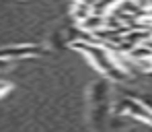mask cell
I'll use <instances>...</instances> for the list:
<instances>
[{"label":"cell","mask_w":152,"mask_h":132,"mask_svg":"<svg viewBox=\"0 0 152 132\" xmlns=\"http://www.w3.org/2000/svg\"><path fill=\"white\" fill-rule=\"evenodd\" d=\"M115 111H129L132 116H136V118H140V120H144V122L152 124V109H148L146 105H142V103H138V101L124 99L119 105L115 107Z\"/></svg>","instance_id":"2"},{"label":"cell","mask_w":152,"mask_h":132,"mask_svg":"<svg viewBox=\"0 0 152 132\" xmlns=\"http://www.w3.org/2000/svg\"><path fill=\"white\" fill-rule=\"evenodd\" d=\"M39 54H43V48L41 46H12V48L0 50V58H4V60H17V58L39 56Z\"/></svg>","instance_id":"1"},{"label":"cell","mask_w":152,"mask_h":132,"mask_svg":"<svg viewBox=\"0 0 152 132\" xmlns=\"http://www.w3.org/2000/svg\"><path fill=\"white\" fill-rule=\"evenodd\" d=\"M91 13H93V8H91V4L84 2V0H76L74 6H72V17L76 19V23H80L82 19H86Z\"/></svg>","instance_id":"4"},{"label":"cell","mask_w":152,"mask_h":132,"mask_svg":"<svg viewBox=\"0 0 152 132\" xmlns=\"http://www.w3.org/2000/svg\"><path fill=\"white\" fill-rule=\"evenodd\" d=\"M78 27L84 31V33H95V31H99L101 27H105V17H101V15H95V13H91L86 19H82L80 23H78Z\"/></svg>","instance_id":"3"},{"label":"cell","mask_w":152,"mask_h":132,"mask_svg":"<svg viewBox=\"0 0 152 132\" xmlns=\"http://www.w3.org/2000/svg\"><path fill=\"white\" fill-rule=\"evenodd\" d=\"M8 89H10V85H8V83H4V80H0V97H2Z\"/></svg>","instance_id":"5"},{"label":"cell","mask_w":152,"mask_h":132,"mask_svg":"<svg viewBox=\"0 0 152 132\" xmlns=\"http://www.w3.org/2000/svg\"><path fill=\"white\" fill-rule=\"evenodd\" d=\"M10 66V60H4V58H0V70H6Z\"/></svg>","instance_id":"6"}]
</instances>
